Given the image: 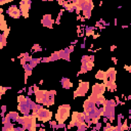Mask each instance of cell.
<instances>
[{
	"mask_svg": "<svg viewBox=\"0 0 131 131\" xmlns=\"http://www.w3.org/2000/svg\"><path fill=\"white\" fill-rule=\"evenodd\" d=\"M68 106L70 105H61L59 108H58V112H57V115H56V119L59 121V123H62L69 116V110L70 108H67Z\"/></svg>",
	"mask_w": 131,
	"mask_h": 131,
	"instance_id": "cell-1",
	"label": "cell"
}]
</instances>
